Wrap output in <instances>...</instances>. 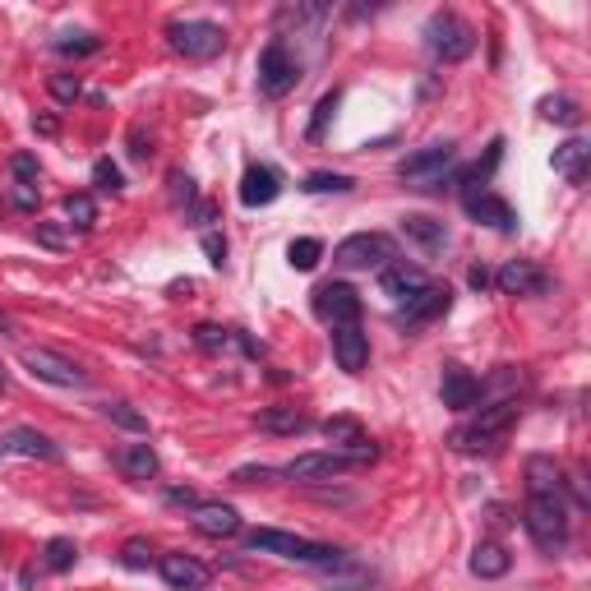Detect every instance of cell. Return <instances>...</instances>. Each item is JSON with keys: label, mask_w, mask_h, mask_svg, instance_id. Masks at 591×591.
Instances as JSON below:
<instances>
[{"label": "cell", "mask_w": 591, "mask_h": 591, "mask_svg": "<svg viewBox=\"0 0 591 591\" xmlns=\"http://www.w3.org/2000/svg\"><path fill=\"white\" fill-rule=\"evenodd\" d=\"M116 467H121L130 481H153L157 471H162V462H157V453L148 444H125L121 453H116Z\"/></svg>", "instance_id": "4316f807"}, {"label": "cell", "mask_w": 591, "mask_h": 591, "mask_svg": "<svg viewBox=\"0 0 591 591\" xmlns=\"http://www.w3.org/2000/svg\"><path fill=\"white\" fill-rule=\"evenodd\" d=\"M550 162H555V171L564 176L568 185H582V181H587V167H591V144H587V139H568V144L555 148Z\"/></svg>", "instance_id": "cb8c5ba5"}, {"label": "cell", "mask_w": 591, "mask_h": 591, "mask_svg": "<svg viewBox=\"0 0 591 591\" xmlns=\"http://www.w3.org/2000/svg\"><path fill=\"white\" fill-rule=\"evenodd\" d=\"M93 181H97V190H107V194H121V167H116V162H107V157H102V162H97L93 167Z\"/></svg>", "instance_id": "ab89813d"}, {"label": "cell", "mask_w": 591, "mask_h": 591, "mask_svg": "<svg viewBox=\"0 0 591 591\" xmlns=\"http://www.w3.org/2000/svg\"><path fill=\"white\" fill-rule=\"evenodd\" d=\"M204 254H208V264L213 268L227 264V241H222L218 231H204Z\"/></svg>", "instance_id": "7bdbcfd3"}, {"label": "cell", "mask_w": 591, "mask_h": 591, "mask_svg": "<svg viewBox=\"0 0 591 591\" xmlns=\"http://www.w3.org/2000/svg\"><path fill=\"white\" fill-rule=\"evenodd\" d=\"M467 213L481 222V227H495V231H513V227H518V213H513V208H508L499 194H490V190H481V194L471 190L467 194Z\"/></svg>", "instance_id": "ac0fdd59"}, {"label": "cell", "mask_w": 591, "mask_h": 591, "mask_svg": "<svg viewBox=\"0 0 591 591\" xmlns=\"http://www.w3.org/2000/svg\"><path fill=\"white\" fill-rule=\"evenodd\" d=\"M273 476H278L273 467H241L236 471V481L241 485H264V481H273Z\"/></svg>", "instance_id": "f6af8a7d"}, {"label": "cell", "mask_w": 591, "mask_h": 591, "mask_svg": "<svg viewBox=\"0 0 591 591\" xmlns=\"http://www.w3.org/2000/svg\"><path fill=\"white\" fill-rule=\"evenodd\" d=\"M0 453H5V448H0Z\"/></svg>", "instance_id": "f5cc1de1"}, {"label": "cell", "mask_w": 591, "mask_h": 591, "mask_svg": "<svg viewBox=\"0 0 591 591\" xmlns=\"http://www.w3.org/2000/svg\"><path fill=\"white\" fill-rule=\"evenodd\" d=\"M522 522H527L531 541L541 545L545 555H555V550H564L568 545V504H564V495H527V513H522Z\"/></svg>", "instance_id": "3957f363"}, {"label": "cell", "mask_w": 591, "mask_h": 591, "mask_svg": "<svg viewBox=\"0 0 591 591\" xmlns=\"http://www.w3.org/2000/svg\"><path fill=\"white\" fill-rule=\"evenodd\" d=\"M324 439L338 448V453H351L361 467H370V462H374V444L365 439V430H361L356 416H328V421H324Z\"/></svg>", "instance_id": "4fadbf2b"}, {"label": "cell", "mask_w": 591, "mask_h": 591, "mask_svg": "<svg viewBox=\"0 0 591 591\" xmlns=\"http://www.w3.org/2000/svg\"><path fill=\"white\" fill-rule=\"evenodd\" d=\"M134 157H148L153 153V148H148V139H144V130H134V148H130Z\"/></svg>", "instance_id": "f907efd6"}, {"label": "cell", "mask_w": 591, "mask_h": 591, "mask_svg": "<svg viewBox=\"0 0 591 591\" xmlns=\"http://www.w3.org/2000/svg\"><path fill=\"white\" fill-rule=\"evenodd\" d=\"M171 504H185V508H199V499H194V490H167Z\"/></svg>", "instance_id": "7dc6e473"}, {"label": "cell", "mask_w": 591, "mask_h": 591, "mask_svg": "<svg viewBox=\"0 0 591 591\" xmlns=\"http://www.w3.org/2000/svg\"><path fill=\"white\" fill-rule=\"evenodd\" d=\"M333 356L347 374H361L365 361H370V338L361 333V324H342L333 328Z\"/></svg>", "instance_id": "e0dca14e"}, {"label": "cell", "mask_w": 591, "mask_h": 591, "mask_svg": "<svg viewBox=\"0 0 591 591\" xmlns=\"http://www.w3.org/2000/svg\"><path fill=\"white\" fill-rule=\"evenodd\" d=\"M379 287H384V296H393L402 305L425 287V273L416 264H407V259H393L388 268H379Z\"/></svg>", "instance_id": "ffe728a7"}, {"label": "cell", "mask_w": 591, "mask_h": 591, "mask_svg": "<svg viewBox=\"0 0 591 591\" xmlns=\"http://www.w3.org/2000/svg\"><path fill=\"white\" fill-rule=\"evenodd\" d=\"M74 559H79V550H74L70 536H56V541H47V555H42V564H47L51 573H70Z\"/></svg>", "instance_id": "1f68e13d"}, {"label": "cell", "mask_w": 591, "mask_h": 591, "mask_svg": "<svg viewBox=\"0 0 591 591\" xmlns=\"http://www.w3.org/2000/svg\"><path fill=\"white\" fill-rule=\"evenodd\" d=\"M541 116H545V121H555V125H578L582 121V107L573 102V97H545Z\"/></svg>", "instance_id": "836d02e7"}, {"label": "cell", "mask_w": 591, "mask_h": 591, "mask_svg": "<svg viewBox=\"0 0 591 591\" xmlns=\"http://www.w3.org/2000/svg\"><path fill=\"white\" fill-rule=\"evenodd\" d=\"M65 218H70V227L93 231L97 227V204L88 199V194H70V199H65Z\"/></svg>", "instance_id": "d6a6232c"}, {"label": "cell", "mask_w": 591, "mask_h": 591, "mask_svg": "<svg viewBox=\"0 0 591 591\" xmlns=\"http://www.w3.org/2000/svg\"><path fill=\"white\" fill-rule=\"evenodd\" d=\"M102 416L116 421L121 430H134V435H144V430H148V416H144V411H134L130 402H102Z\"/></svg>", "instance_id": "4dcf8cb0"}, {"label": "cell", "mask_w": 591, "mask_h": 591, "mask_svg": "<svg viewBox=\"0 0 591 591\" xmlns=\"http://www.w3.org/2000/svg\"><path fill=\"white\" fill-rule=\"evenodd\" d=\"M402 236L421 245V254H439L448 245V227L439 218H425V213H411V218H402Z\"/></svg>", "instance_id": "d4e9b609"}, {"label": "cell", "mask_w": 591, "mask_h": 591, "mask_svg": "<svg viewBox=\"0 0 591 591\" xmlns=\"http://www.w3.org/2000/svg\"><path fill=\"white\" fill-rule=\"evenodd\" d=\"M398 259V245L379 236V231H356L333 250V264L338 268H388Z\"/></svg>", "instance_id": "ba28073f"}, {"label": "cell", "mask_w": 591, "mask_h": 591, "mask_svg": "<svg viewBox=\"0 0 591 591\" xmlns=\"http://www.w3.org/2000/svg\"><path fill=\"white\" fill-rule=\"evenodd\" d=\"M513 421H518V402H513V398L495 402V407H481L467 425H462V430H453V448H458V453H481V448H495V439H504L508 430H513Z\"/></svg>", "instance_id": "7a4b0ae2"}, {"label": "cell", "mask_w": 591, "mask_h": 591, "mask_svg": "<svg viewBox=\"0 0 591 591\" xmlns=\"http://www.w3.org/2000/svg\"><path fill=\"white\" fill-rule=\"evenodd\" d=\"M527 490L531 495H564V467L550 453H531L527 458Z\"/></svg>", "instance_id": "603a6c76"}, {"label": "cell", "mask_w": 591, "mask_h": 591, "mask_svg": "<svg viewBox=\"0 0 591 591\" xmlns=\"http://www.w3.org/2000/svg\"><path fill=\"white\" fill-rule=\"evenodd\" d=\"M5 384H10V374H5V365H0V393H5Z\"/></svg>", "instance_id": "816d5d0a"}, {"label": "cell", "mask_w": 591, "mask_h": 591, "mask_svg": "<svg viewBox=\"0 0 591 591\" xmlns=\"http://www.w3.org/2000/svg\"><path fill=\"white\" fill-rule=\"evenodd\" d=\"M448 301H453V291L439 287V282H425V287L416 291L411 301H402V305H398V324H407V328L430 324V319L448 314Z\"/></svg>", "instance_id": "7c38bea8"}, {"label": "cell", "mask_w": 591, "mask_h": 591, "mask_svg": "<svg viewBox=\"0 0 591 591\" xmlns=\"http://www.w3.org/2000/svg\"><path fill=\"white\" fill-rule=\"evenodd\" d=\"M121 564L125 568H148V564H153V545H148V541H125Z\"/></svg>", "instance_id": "60d3db41"}, {"label": "cell", "mask_w": 591, "mask_h": 591, "mask_svg": "<svg viewBox=\"0 0 591 591\" xmlns=\"http://www.w3.org/2000/svg\"><path fill=\"white\" fill-rule=\"evenodd\" d=\"M296 84H301V61L282 37H273L259 56V88H264V97H287Z\"/></svg>", "instance_id": "52a82bcc"}, {"label": "cell", "mask_w": 591, "mask_h": 591, "mask_svg": "<svg viewBox=\"0 0 591 591\" xmlns=\"http://www.w3.org/2000/svg\"><path fill=\"white\" fill-rule=\"evenodd\" d=\"M14 204H19V208H33V204H37V194L28 190V185H19V190H14Z\"/></svg>", "instance_id": "c3c4849f"}, {"label": "cell", "mask_w": 591, "mask_h": 591, "mask_svg": "<svg viewBox=\"0 0 591 591\" xmlns=\"http://www.w3.org/2000/svg\"><path fill=\"white\" fill-rule=\"evenodd\" d=\"M425 47L435 51L444 65H458L476 51V28L467 19H458L453 10H435L430 24H425Z\"/></svg>", "instance_id": "277c9868"}, {"label": "cell", "mask_w": 591, "mask_h": 591, "mask_svg": "<svg viewBox=\"0 0 591 591\" xmlns=\"http://www.w3.org/2000/svg\"><path fill=\"white\" fill-rule=\"evenodd\" d=\"M314 314L333 328L356 324V319H361V296H356V287H347V282H324V287H314Z\"/></svg>", "instance_id": "8fae6325"}, {"label": "cell", "mask_w": 591, "mask_h": 591, "mask_svg": "<svg viewBox=\"0 0 591 591\" xmlns=\"http://www.w3.org/2000/svg\"><path fill=\"white\" fill-rule=\"evenodd\" d=\"M351 185H356V181H351V176H342V171H310L301 190L305 194H347Z\"/></svg>", "instance_id": "f546056e"}, {"label": "cell", "mask_w": 591, "mask_h": 591, "mask_svg": "<svg viewBox=\"0 0 591 591\" xmlns=\"http://www.w3.org/2000/svg\"><path fill=\"white\" fill-rule=\"evenodd\" d=\"M499 287L508 291V296H545L550 291V278H545V268H536L531 259H508L504 268H499Z\"/></svg>", "instance_id": "9a60e30c"}, {"label": "cell", "mask_w": 591, "mask_h": 591, "mask_svg": "<svg viewBox=\"0 0 591 591\" xmlns=\"http://www.w3.org/2000/svg\"><path fill=\"white\" fill-rule=\"evenodd\" d=\"M102 47L93 33H65V37H56V51L61 56H93V51Z\"/></svg>", "instance_id": "d590c367"}, {"label": "cell", "mask_w": 591, "mask_h": 591, "mask_svg": "<svg viewBox=\"0 0 591 591\" xmlns=\"http://www.w3.org/2000/svg\"><path fill=\"white\" fill-rule=\"evenodd\" d=\"M250 550H264V555L296 559V564H319V568H338V564H347V555H342V550H333V545L305 541V536H296V531H278V527H259V531H250Z\"/></svg>", "instance_id": "6da1fadb"}, {"label": "cell", "mask_w": 591, "mask_h": 591, "mask_svg": "<svg viewBox=\"0 0 591 591\" xmlns=\"http://www.w3.org/2000/svg\"><path fill=\"white\" fill-rule=\"evenodd\" d=\"M10 171H14V181L28 185V190H33L37 176H42V167H37V157H33V153H14V157H10Z\"/></svg>", "instance_id": "f35d334b"}, {"label": "cell", "mask_w": 591, "mask_h": 591, "mask_svg": "<svg viewBox=\"0 0 591 591\" xmlns=\"http://www.w3.org/2000/svg\"><path fill=\"white\" fill-rule=\"evenodd\" d=\"M171 199H176V204H194V181L185 176V171L171 176Z\"/></svg>", "instance_id": "ee69618b"}, {"label": "cell", "mask_w": 591, "mask_h": 591, "mask_svg": "<svg viewBox=\"0 0 591 591\" xmlns=\"http://www.w3.org/2000/svg\"><path fill=\"white\" fill-rule=\"evenodd\" d=\"M194 342H199L204 351H227V347H231V328L199 324V328H194Z\"/></svg>", "instance_id": "74e56055"}, {"label": "cell", "mask_w": 591, "mask_h": 591, "mask_svg": "<svg viewBox=\"0 0 591 591\" xmlns=\"http://www.w3.org/2000/svg\"><path fill=\"white\" fill-rule=\"evenodd\" d=\"M453 157H458V148L448 144H425V148H416V153H407L398 162V176L407 185H416V190H439L444 185V171L453 167Z\"/></svg>", "instance_id": "8992f818"}, {"label": "cell", "mask_w": 591, "mask_h": 591, "mask_svg": "<svg viewBox=\"0 0 591 591\" xmlns=\"http://www.w3.org/2000/svg\"><path fill=\"white\" fill-rule=\"evenodd\" d=\"M254 425H259L264 435H305L314 421L296 407H264L259 416H254Z\"/></svg>", "instance_id": "484cf974"}, {"label": "cell", "mask_w": 591, "mask_h": 591, "mask_svg": "<svg viewBox=\"0 0 591 591\" xmlns=\"http://www.w3.org/2000/svg\"><path fill=\"white\" fill-rule=\"evenodd\" d=\"M167 42L185 61H213V56H222V47H227V33H222L218 24H208V19H176V24L167 28Z\"/></svg>", "instance_id": "5b68a950"}, {"label": "cell", "mask_w": 591, "mask_h": 591, "mask_svg": "<svg viewBox=\"0 0 591 591\" xmlns=\"http://www.w3.org/2000/svg\"><path fill=\"white\" fill-rule=\"evenodd\" d=\"M508 568H513V559H508L504 545H495V541L476 545V555H471V573H476V578H504Z\"/></svg>", "instance_id": "83f0119b"}, {"label": "cell", "mask_w": 591, "mask_h": 591, "mask_svg": "<svg viewBox=\"0 0 591 591\" xmlns=\"http://www.w3.org/2000/svg\"><path fill=\"white\" fill-rule=\"evenodd\" d=\"M47 88H51V97H56L61 107H74V102L84 97V84H79V74H51Z\"/></svg>", "instance_id": "e575fe53"}, {"label": "cell", "mask_w": 591, "mask_h": 591, "mask_svg": "<svg viewBox=\"0 0 591 591\" xmlns=\"http://www.w3.org/2000/svg\"><path fill=\"white\" fill-rule=\"evenodd\" d=\"M361 462L351 458V453H338V448H324V453H301V458H291L282 467L287 481H333V476H347L356 471Z\"/></svg>", "instance_id": "9c48e42d"}, {"label": "cell", "mask_w": 591, "mask_h": 591, "mask_svg": "<svg viewBox=\"0 0 591 591\" xmlns=\"http://www.w3.org/2000/svg\"><path fill=\"white\" fill-rule=\"evenodd\" d=\"M338 88L333 93H324L319 97V107H314V121H310V139H324V130H328V121H333V111H338Z\"/></svg>", "instance_id": "8d00e7d4"}, {"label": "cell", "mask_w": 591, "mask_h": 591, "mask_svg": "<svg viewBox=\"0 0 591 591\" xmlns=\"http://www.w3.org/2000/svg\"><path fill=\"white\" fill-rule=\"evenodd\" d=\"M319 259H324V245L314 241V236H301V241L287 245V264L296 268V273H310V268H319Z\"/></svg>", "instance_id": "f1b7e54d"}, {"label": "cell", "mask_w": 591, "mask_h": 591, "mask_svg": "<svg viewBox=\"0 0 591 591\" xmlns=\"http://www.w3.org/2000/svg\"><path fill=\"white\" fill-rule=\"evenodd\" d=\"M439 398H444V407H453V411H471L476 402H481V379H476L471 370H462V365H444Z\"/></svg>", "instance_id": "2e32d148"}, {"label": "cell", "mask_w": 591, "mask_h": 591, "mask_svg": "<svg viewBox=\"0 0 591 591\" xmlns=\"http://www.w3.org/2000/svg\"><path fill=\"white\" fill-rule=\"evenodd\" d=\"M33 130H37V134H47V139H51V134L61 130V125H56V116H42V121H33Z\"/></svg>", "instance_id": "681fc988"}, {"label": "cell", "mask_w": 591, "mask_h": 591, "mask_svg": "<svg viewBox=\"0 0 591 591\" xmlns=\"http://www.w3.org/2000/svg\"><path fill=\"white\" fill-rule=\"evenodd\" d=\"M157 568H162V582L171 591H208V582H213L208 564H199L194 555H162Z\"/></svg>", "instance_id": "5bb4252c"}, {"label": "cell", "mask_w": 591, "mask_h": 591, "mask_svg": "<svg viewBox=\"0 0 591 591\" xmlns=\"http://www.w3.org/2000/svg\"><path fill=\"white\" fill-rule=\"evenodd\" d=\"M37 241L47 245V250H65V245H70V236H65L56 222H37Z\"/></svg>", "instance_id": "b9f144b4"}, {"label": "cell", "mask_w": 591, "mask_h": 591, "mask_svg": "<svg viewBox=\"0 0 591 591\" xmlns=\"http://www.w3.org/2000/svg\"><path fill=\"white\" fill-rule=\"evenodd\" d=\"M24 365L37 379H47V384H56V388H88V370H79L70 356H61V351H51V347H28Z\"/></svg>", "instance_id": "30bf717a"}, {"label": "cell", "mask_w": 591, "mask_h": 591, "mask_svg": "<svg viewBox=\"0 0 591 591\" xmlns=\"http://www.w3.org/2000/svg\"><path fill=\"white\" fill-rule=\"evenodd\" d=\"M0 448H5V453H19V458H42V462H56V458H61V444H51L42 430H28V425L10 430Z\"/></svg>", "instance_id": "7402d4cb"}, {"label": "cell", "mask_w": 591, "mask_h": 591, "mask_svg": "<svg viewBox=\"0 0 591 591\" xmlns=\"http://www.w3.org/2000/svg\"><path fill=\"white\" fill-rule=\"evenodd\" d=\"M467 282H471V287H476V291H485V287H490V282H495V273H490V268H481V264H476V268H471V273H467Z\"/></svg>", "instance_id": "bcb514c9"}, {"label": "cell", "mask_w": 591, "mask_h": 591, "mask_svg": "<svg viewBox=\"0 0 591 591\" xmlns=\"http://www.w3.org/2000/svg\"><path fill=\"white\" fill-rule=\"evenodd\" d=\"M278 194H282V181L273 167H250L241 176V204L245 208H264V204H273Z\"/></svg>", "instance_id": "44dd1931"}, {"label": "cell", "mask_w": 591, "mask_h": 591, "mask_svg": "<svg viewBox=\"0 0 591 591\" xmlns=\"http://www.w3.org/2000/svg\"><path fill=\"white\" fill-rule=\"evenodd\" d=\"M190 522H194L199 536H213V541H227V536L241 531V513H236L231 504H199Z\"/></svg>", "instance_id": "d6986e66"}]
</instances>
